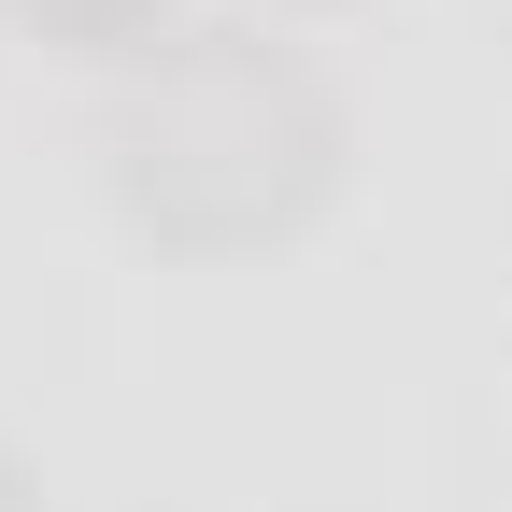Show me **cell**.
Masks as SVG:
<instances>
[{
  "label": "cell",
  "instance_id": "obj_1",
  "mask_svg": "<svg viewBox=\"0 0 512 512\" xmlns=\"http://www.w3.org/2000/svg\"><path fill=\"white\" fill-rule=\"evenodd\" d=\"M342 86L271 15H185L100 100V185L157 256H271L342 200Z\"/></svg>",
  "mask_w": 512,
  "mask_h": 512
},
{
  "label": "cell",
  "instance_id": "obj_2",
  "mask_svg": "<svg viewBox=\"0 0 512 512\" xmlns=\"http://www.w3.org/2000/svg\"><path fill=\"white\" fill-rule=\"evenodd\" d=\"M15 15H29L43 43H72V57H114V72H128L143 43H171V29H185L171 0H15Z\"/></svg>",
  "mask_w": 512,
  "mask_h": 512
},
{
  "label": "cell",
  "instance_id": "obj_3",
  "mask_svg": "<svg viewBox=\"0 0 512 512\" xmlns=\"http://www.w3.org/2000/svg\"><path fill=\"white\" fill-rule=\"evenodd\" d=\"M0 512H43V484H29V456L0 441Z\"/></svg>",
  "mask_w": 512,
  "mask_h": 512
}]
</instances>
